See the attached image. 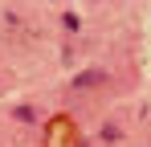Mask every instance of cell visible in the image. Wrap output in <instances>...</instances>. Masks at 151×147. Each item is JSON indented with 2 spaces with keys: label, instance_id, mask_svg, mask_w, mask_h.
<instances>
[{
  "label": "cell",
  "instance_id": "obj_2",
  "mask_svg": "<svg viewBox=\"0 0 151 147\" xmlns=\"http://www.w3.org/2000/svg\"><path fill=\"white\" fill-rule=\"evenodd\" d=\"M102 143H119V139H123V127H114V122H102Z\"/></svg>",
  "mask_w": 151,
  "mask_h": 147
},
{
  "label": "cell",
  "instance_id": "obj_3",
  "mask_svg": "<svg viewBox=\"0 0 151 147\" xmlns=\"http://www.w3.org/2000/svg\"><path fill=\"white\" fill-rule=\"evenodd\" d=\"M61 29H65V33H78V29H82V17H78V12H61Z\"/></svg>",
  "mask_w": 151,
  "mask_h": 147
},
{
  "label": "cell",
  "instance_id": "obj_1",
  "mask_svg": "<svg viewBox=\"0 0 151 147\" xmlns=\"http://www.w3.org/2000/svg\"><path fill=\"white\" fill-rule=\"evenodd\" d=\"M98 82H106V74H102V70H86V74H78V78H74V86H98Z\"/></svg>",
  "mask_w": 151,
  "mask_h": 147
},
{
  "label": "cell",
  "instance_id": "obj_4",
  "mask_svg": "<svg viewBox=\"0 0 151 147\" xmlns=\"http://www.w3.org/2000/svg\"><path fill=\"white\" fill-rule=\"evenodd\" d=\"M12 115H17V119H21V122H33V119H37V110H33V106H29V102H25V106H17V110H12Z\"/></svg>",
  "mask_w": 151,
  "mask_h": 147
}]
</instances>
